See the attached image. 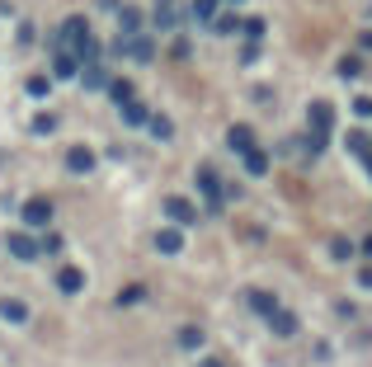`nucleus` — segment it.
Listing matches in <instances>:
<instances>
[{
  "label": "nucleus",
  "instance_id": "nucleus-1",
  "mask_svg": "<svg viewBox=\"0 0 372 367\" xmlns=\"http://www.w3.org/2000/svg\"><path fill=\"white\" fill-rule=\"evenodd\" d=\"M85 38H90V19H85V14H71V19H61V28H57V48H71V52H76Z\"/></svg>",
  "mask_w": 372,
  "mask_h": 367
},
{
  "label": "nucleus",
  "instance_id": "nucleus-2",
  "mask_svg": "<svg viewBox=\"0 0 372 367\" xmlns=\"http://www.w3.org/2000/svg\"><path fill=\"white\" fill-rule=\"evenodd\" d=\"M198 188H203V198H208V212H222V198H226V188H222V179H217V170H198Z\"/></svg>",
  "mask_w": 372,
  "mask_h": 367
},
{
  "label": "nucleus",
  "instance_id": "nucleus-3",
  "mask_svg": "<svg viewBox=\"0 0 372 367\" xmlns=\"http://www.w3.org/2000/svg\"><path fill=\"white\" fill-rule=\"evenodd\" d=\"M52 76H57V80H76V76H80V57L71 52V48H57V57H52Z\"/></svg>",
  "mask_w": 372,
  "mask_h": 367
},
{
  "label": "nucleus",
  "instance_id": "nucleus-4",
  "mask_svg": "<svg viewBox=\"0 0 372 367\" xmlns=\"http://www.w3.org/2000/svg\"><path fill=\"white\" fill-rule=\"evenodd\" d=\"M5 245H10V255H14V259H38V255H43V245H38L33 236H24V231H14Z\"/></svg>",
  "mask_w": 372,
  "mask_h": 367
},
{
  "label": "nucleus",
  "instance_id": "nucleus-5",
  "mask_svg": "<svg viewBox=\"0 0 372 367\" xmlns=\"http://www.w3.org/2000/svg\"><path fill=\"white\" fill-rule=\"evenodd\" d=\"M52 221V203L48 198H28L24 203V226H48Z\"/></svg>",
  "mask_w": 372,
  "mask_h": 367
},
{
  "label": "nucleus",
  "instance_id": "nucleus-6",
  "mask_svg": "<svg viewBox=\"0 0 372 367\" xmlns=\"http://www.w3.org/2000/svg\"><path fill=\"white\" fill-rule=\"evenodd\" d=\"M66 170H71V175H90V170H95V151H90V146H71V151H66Z\"/></svg>",
  "mask_w": 372,
  "mask_h": 367
},
{
  "label": "nucleus",
  "instance_id": "nucleus-7",
  "mask_svg": "<svg viewBox=\"0 0 372 367\" xmlns=\"http://www.w3.org/2000/svg\"><path fill=\"white\" fill-rule=\"evenodd\" d=\"M165 217H170L175 226H188L198 212H193V203H188V198H165Z\"/></svg>",
  "mask_w": 372,
  "mask_h": 367
},
{
  "label": "nucleus",
  "instance_id": "nucleus-8",
  "mask_svg": "<svg viewBox=\"0 0 372 367\" xmlns=\"http://www.w3.org/2000/svg\"><path fill=\"white\" fill-rule=\"evenodd\" d=\"M306 123H311V132H325V137H330V128H335V108L330 104H311V113H306Z\"/></svg>",
  "mask_w": 372,
  "mask_h": 367
},
{
  "label": "nucleus",
  "instance_id": "nucleus-9",
  "mask_svg": "<svg viewBox=\"0 0 372 367\" xmlns=\"http://www.w3.org/2000/svg\"><path fill=\"white\" fill-rule=\"evenodd\" d=\"M123 52H133L137 61H151V57H156V43H151L146 33H133V38H123Z\"/></svg>",
  "mask_w": 372,
  "mask_h": 367
},
{
  "label": "nucleus",
  "instance_id": "nucleus-10",
  "mask_svg": "<svg viewBox=\"0 0 372 367\" xmlns=\"http://www.w3.org/2000/svg\"><path fill=\"white\" fill-rule=\"evenodd\" d=\"M118 28H123V38L141 33V10H133V5H118Z\"/></svg>",
  "mask_w": 372,
  "mask_h": 367
},
{
  "label": "nucleus",
  "instance_id": "nucleus-11",
  "mask_svg": "<svg viewBox=\"0 0 372 367\" xmlns=\"http://www.w3.org/2000/svg\"><path fill=\"white\" fill-rule=\"evenodd\" d=\"M226 146H231V151H240V156H245V151L255 146V132L245 128V123H236V128L226 132Z\"/></svg>",
  "mask_w": 372,
  "mask_h": 367
},
{
  "label": "nucleus",
  "instance_id": "nucleus-12",
  "mask_svg": "<svg viewBox=\"0 0 372 367\" xmlns=\"http://www.w3.org/2000/svg\"><path fill=\"white\" fill-rule=\"evenodd\" d=\"M80 80H85L90 90H104V85H108V76H104L99 61H80Z\"/></svg>",
  "mask_w": 372,
  "mask_h": 367
},
{
  "label": "nucleus",
  "instance_id": "nucleus-13",
  "mask_svg": "<svg viewBox=\"0 0 372 367\" xmlns=\"http://www.w3.org/2000/svg\"><path fill=\"white\" fill-rule=\"evenodd\" d=\"M57 288H61V292H80V288H85V273H80L76 264H66V268L57 273Z\"/></svg>",
  "mask_w": 372,
  "mask_h": 367
},
{
  "label": "nucleus",
  "instance_id": "nucleus-14",
  "mask_svg": "<svg viewBox=\"0 0 372 367\" xmlns=\"http://www.w3.org/2000/svg\"><path fill=\"white\" fill-rule=\"evenodd\" d=\"M0 315H5L10 325H24V320H28V306H24V301H14V297H0Z\"/></svg>",
  "mask_w": 372,
  "mask_h": 367
},
{
  "label": "nucleus",
  "instance_id": "nucleus-15",
  "mask_svg": "<svg viewBox=\"0 0 372 367\" xmlns=\"http://www.w3.org/2000/svg\"><path fill=\"white\" fill-rule=\"evenodd\" d=\"M146 118H151V108L146 104H137V99L123 104V123H128V128H146Z\"/></svg>",
  "mask_w": 372,
  "mask_h": 367
},
{
  "label": "nucleus",
  "instance_id": "nucleus-16",
  "mask_svg": "<svg viewBox=\"0 0 372 367\" xmlns=\"http://www.w3.org/2000/svg\"><path fill=\"white\" fill-rule=\"evenodd\" d=\"M268 325H273V335H283V339L297 335V315L293 311H273V315H268Z\"/></svg>",
  "mask_w": 372,
  "mask_h": 367
},
{
  "label": "nucleus",
  "instance_id": "nucleus-17",
  "mask_svg": "<svg viewBox=\"0 0 372 367\" xmlns=\"http://www.w3.org/2000/svg\"><path fill=\"white\" fill-rule=\"evenodd\" d=\"M156 250H160V255H179V250H184V236L170 226V231H160V236H156Z\"/></svg>",
  "mask_w": 372,
  "mask_h": 367
},
{
  "label": "nucleus",
  "instance_id": "nucleus-18",
  "mask_svg": "<svg viewBox=\"0 0 372 367\" xmlns=\"http://www.w3.org/2000/svg\"><path fill=\"white\" fill-rule=\"evenodd\" d=\"M156 28H179V10H175V0H160V10H156Z\"/></svg>",
  "mask_w": 372,
  "mask_h": 367
},
{
  "label": "nucleus",
  "instance_id": "nucleus-19",
  "mask_svg": "<svg viewBox=\"0 0 372 367\" xmlns=\"http://www.w3.org/2000/svg\"><path fill=\"white\" fill-rule=\"evenodd\" d=\"M250 311H255V315H273V311H278L273 292H250Z\"/></svg>",
  "mask_w": 372,
  "mask_h": 367
},
{
  "label": "nucleus",
  "instance_id": "nucleus-20",
  "mask_svg": "<svg viewBox=\"0 0 372 367\" xmlns=\"http://www.w3.org/2000/svg\"><path fill=\"white\" fill-rule=\"evenodd\" d=\"M245 170H250V175H268V151L250 146V151H245Z\"/></svg>",
  "mask_w": 372,
  "mask_h": 367
},
{
  "label": "nucleus",
  "instance_id": "nucleus-21",
  "mask_svg": "<svg viewBox=\"0 0 372 367\" xmlns=\"http://www.w3.org/2000/svg\"><path fill=\"white\" fill-rule=\"evenodd\" d=\"M104 90H108V99H113V104H118V108H123V104H128V99H133V85H128V80H108Z\"/></svg>",
  "mask_w": 372,
  "mask_h": 367
},
{
  "label": "nucleus",
  "instance_id": "nucleus-22",
  "mask_svg": "<svg viewBox=\"0 0 372 367\" xmlns=\"http://www.w3.org/2000/svg\"><path fill=\"white\" fill-rule=\"evenodd\" d=\"M193 19H198V24H213L217 19V0H193Z\"/></svg>",
  "mask_w": 372,
  "mask_h": 367
},
{
  "label": "nucleus",
  "instance_id": "nucleus-23",
  "mask_svg": "<svg viewBox=\"0 0 372 367\" xmlns=\"http://www.w3.org/2000/svg\"><path fill=\"white\" fill-rule=\"evenodd\" d=\"M213 28H217V33H236V28H240V19H236V14H222V10H217Z\"/></svg>",
  "mask_w": 372,
  "mask_h": 367
},
{
  "label": "nucleus",
  "instance_id": "nucleus-24",
  "mask_svg": "<svg viewBox=\"0 0 372 367\" xmlns=\"http://www.w3.org/2000/svg\"><path fill=\"white\" fill-rule=\"evenodd\" d=\"M146 128L156 132L160 141H170V132H175V128H170V118H146Z\"/></svg>",
  "mask_w": 372,
  "mask_h": 367
},
{
  "label": "nucleus",
  "instance_id": "nucleus-25",
  "mask_svg": "<svg viewBox=\"0 0 372 367\" xmlns=\"http://www.w3.org/2000/svg\"><path fill=\"white\" fill-rule=\"evenodd\" d=\"M179 344H184V348H198V344H203V330H198V325L179 330Z\"/></svg>",
  "mask_w": 372,
  "mask_h": 367
},
{
  "label": "nucleus",
  "instance_id": "nucleus-26",
  "mask_svg": "<svg viewBox=\"0 0 372 367\" xmlns=\"http://www.w3.org/2000/svg\"><path fill=\"white\" fill-rule=\"evenodd\" d=\"M240 33H245L250 43H260V33H264V19H245V24H240Z\"/></svg>",
  "mask_w": 372,
  "mask_h": 367
},
{
  "label": "nucleus",
  "instance_id": "nucleus-27",
  "mask_svg": "<svg viewBox=\"0 0 372 367\" xmlns=\"http://www.w3.org/2000/svg\"><path fill=\"white\" fill-rule=\"evenodd\" d=\"M330 255H335V259H349V255H353V245H349L344 236H335V240H330Z\"/></svg>",
  "mask_w": 372,
  "mask_h": 367
},
{
  "label": "nucleus",
  "instance_id": "nucleus-28",
  "mask_svg": "<svg viewBox=\"0 0 372 367\" xmlns=\"http://www.w3.org/2000/svg\"><path fill=\"white\" fill-rule=\"evenodd\" d=\"M358 71H363V61H358V57H344V61H340V76H344V80H353Z\"/></svg>",
  "mask_w": 372,
  "mask_h": 367
},
{
  "label": "nucleus",
  "instance_id": "nucleus-29",
  "mask_svg": "<svg viewBox=\"0 0 372 367\" xmlns=\"http://www.w3.org/2000/svg\"><path fill=\"white\" fill-rule=\"evenodd\" d=\"M141 297H146V288H137V283L118 292V301H123V306H133V301H141Z\"/></svg>",
  "mask_w": 372,
  "mask_h": 367
},
{
  "label": "nucleus",
  "instance_id": "nucleus-30",
  "mask_svg": "<svg viewBox=\"0 0 372 367\" xmlns=\"http://www.w3.org/2000/svg\"><path fill=\"white\" fill-rule=\"evenodd\" d=\"M28 95H33V99H43V95H48V80L33 76V80H28Z\"/></svg>",
  "mask_w": 372,
  "mask_h": 367
},
{
  "label": "nucleus",
  "instance_id": "nucleus-31",
  "mask_svg": "<svg viewBox=\"0 0 372 367\" xmlns=\"http://www.w3.org/2000/svg\"><path fill=\"white\" fill-rule=\"evenodd\" d=\"M52 128H57V118H52V113H43V118L33 123V132H52Z\"/></svg>",
  "mask_w": 372,
  "mask_h": 367
},
{
  "label": "nucleus",
  "instance_id": "nucleus-32",
  "mask_svg": "<svg viewBox=\"0 0 372 367\" xmlns=\"http://www.w3.org/2000/svg\"><path fill=\"white\" fill-rule=\"evenodd\" d=\"M43 255H61V236H48V240H43Z\"/></svg>",
  "mask_w": 372,
  "mask_h": 367
},
{
  "label": "nucleus",
  "instance_id": "nucleus-33",
  "mask_svg": "<svg viewBox=\"0 0 372 367\" xmlns=\"http://www.w3.org/2000/svg\"><path fill=\"white\" fill-rule=\"evenodd\" d=\"M353 113H358V118H372V99H358V104H353Z\"/></svg>",
  "mask_w": 372,
  "mask_h": 367
},
{
  "label": "nucleus",
  "instance_id": "nucleus-34",
  "mask_svg": "<svg viewBox=\"0 0 372 367\" xmlns=\"http://www.w3.org/2000/svg\"><path fill=\"white\" fill-rule=\"evenodd\" d=\"M95 5H99V10H118L123 0H95Z\"/></svg>",
  "mask_w": 372,
  "mask_h": 367
},
{
  "label": "nucleus",
  "instance_id": "nucleus-35",
  "mask_svg": "<svg viewBox=\"0 0 372 367\" xmlns=\"http://www.w3.org/2000/svg\"><path fill=\"white\" fill-rule=\"evenodd\" d=\"M363 165H368V175H372V146H368V151H363Z\"/></svg>",
  "mask_w": 372,
  "mask_h": 367
},
{
  "label": "nucleus",
  "instance_id": "nucleus-36",
  "mask_svg": "<svg viewBox=\"0 0 372 367\" xmlns=\"http://www.w3.org/2000/svg\"><path fill=\"white\" fill-rule=\"evenodd\" d=\"M363 288H372V268H363Z\"/></svg>",
  "mask_w": 372,
  "mask_h": 367
},
{
  "label": "nucleus",
  "instance_id": "nucleus-37",
  "mask_svg": "<svg viewBox=\"0 0 372 367\" xmlns=\"http://www.w3.org/2000/svg\"><path fill=\"white\" fill-rule=\"evenodd\" d=\"M363 255H368V259H372V236H368V240H363Z\"/></svg>",
  "mask_w": 372,
  "mask_h": 367
},
{
  "label": "nucleus",
  "instance_id": "nucleus-38",
  "mask_svg": "<svg viewBox=\"0 0 372 367\" xmlns=\"http://www.w3.org/2000/svg\"><path fill=\"white\" fill-rule=\"evenodd\" d=\"M203 367H222V363H217V358H208V363H203Z\"/></svg>",
  "mask_w": 372,
  "mask_h": 367
},
{
  "label": "nucleus",
  "instance_id": "nucleus-39",
  "mask_svg": "<svg viewBox=\"0 0 372 367\" xmlns=\"http://www.w3.org/2000/svg\"><path fill=\"white\" fill-rule=\"evenodd\" d=\"M236 5H240V0H236Z\"/></svg>",
  "mask_w": 372,
  "mask_h": 367
}]
</instances>
